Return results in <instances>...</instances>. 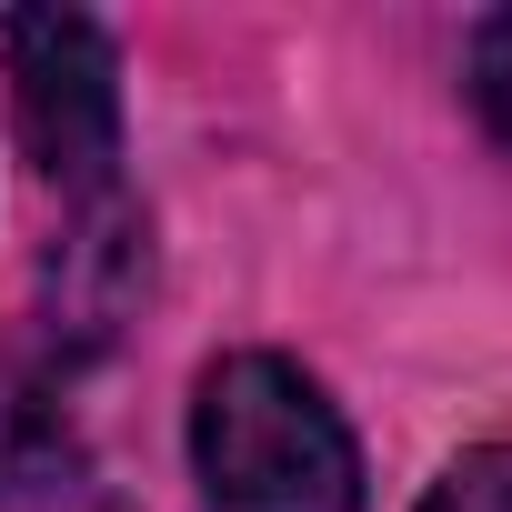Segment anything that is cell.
Here are the masks:
<instances>
[{
  "label": "cell",
  "mask_w": 512,
  "mask_h": 512,
  "mask_svg": "<svg viewBox=\"0 0 512 512\" xmlns=\"http://www.w3.org/2000/svg\"><path fill=\"white\" fill-rule=\"evenodd\" d=\"M191 472L211 512H362V452L332 392L282 352H221L191 392Z\"/></svg>",
  "instance_id": "1"
},
{
  "label": "cell",
  "mask_w": 512,
  "mask_h": 512,
  "mask_svg": "<svg viewBox=\"0 0 512 512\" xmlns=\"http://www.w3.org/2000/svg\"><path fill=\"white\" fill-rule=\"evenodd\" d=\"M462 91H472L482 131H492V141L512 151V11L472 21V41H462Z\"/></svg>",
  "instance_id": "4"
},
{
  "label": "cell",
  "mask_w": 512,
  "mask_h": 512,
  "mask_svg": "<svg viewBox=\"0 0 512 512\" xmlns=\"http://www.w3.org/2000/svg\"><path fill=\"white\" fill-rule=\"evenodd\" d=\"M422 512H512V442H472L442 462V482L422 492Z\"/></svg>",
  "instance_id": "5"
},
{
  "label": "cell",
  "mask_w": 512,
  "mask_h": 512,
  "mask_svg": "<svg viewBox=\"0 0 512 512\" xmlns=\"http://www.w3.org/2000/svg\"><path fill=\"white\" fill-rule=\"evenodd\" d=\"M11 111L51 191L111 201L121 161V61L91 11H11Z\"/></svg>",
  "instance_id": "2"
},
{
  "label": "cell",
  "mask_w": 512,
  "mask_h": 512,
  "mask_svg": "<svg viewBox=\"0 0 512 512\" xmlns=\"http://www.w3.org/2000/svg\"><path fill=\"white\" fill-rule=\"evenodd\" d=\"M81 482V432L41 372H0V512H51Z\"/></svg>",
  "instance_id": "3"
}]
</instances>
